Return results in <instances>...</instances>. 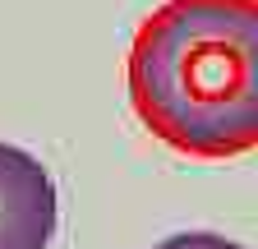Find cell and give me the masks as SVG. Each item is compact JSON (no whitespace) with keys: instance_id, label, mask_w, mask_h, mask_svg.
Listing matches in <instances>:
<instances>
[{"instance_id":"obj_2","label":"cell","mask_w":258,"mask_h":249,"mask_svg":"<svg viewBox=\"0 0 258 249\" xmlns=\"http://www.w3.org/2000/svg\"><path fill=\"white\" fill-rule=\"evenodd\" d=\"M55 231V184L37 157L0 143V249H46Z\"/></svg>"},{"instance_id":"obj_1","label":"cell","mask_w":258,"mask_h":249,"mask_svg":"<svg viewBox=\"0 0 258 249\" xmlns=\"http://www.w3.org/2000/svg\"><path fill=\"white\" fill-rule=\"evenodd\" d=\"M129 102L184 157L258 148V0H166L129 46Z\"/></svg>"},{"instance_id":"obj_3","label":"cell","mask_w":258,"mask_h":249,"mask_svg":"<svg viewBox=\"0 0 258 249\" xmlns=\"http://www.w3.org/2000/svg\"><path fill=\"white\" fill-rule=\"evenodd\" d=\"M152 249H244V244L221 240V235H212V231H189V235H171V240H161V244H152Z\"/></svg>"}]
</instances>
